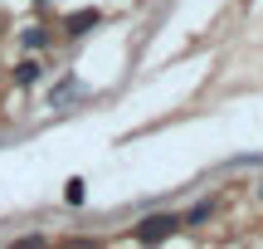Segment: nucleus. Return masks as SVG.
Returning a JSON list of instances; mask_svg holds the SVG:
<instances>
[{
  "label": "nucleus",
  "mask_w": 263,
  "mask_h": 249,
  "mask_svg": "<svg viewBox=\"0 0 263 249\" xmlns=\"http://www.w3.org/2000/svg\"><path fill=\"white\" fill-rule=\"evenodd\" d=\"M176 230H180L176 215H151V220L137 225V244H161V240H171Z\"/></svg>",
  "instance_id": "nucleus-1"
},
{
  "label": "nucleus",
  "mask_w": 263,
  "mask_h": 249,
  "mask_svg": "<svg viewBox=\"0 0 263 249\" xmlns=\"http://www.w3.org/2000/svg\"><path fill=\"white\" fill-rule=\"evenodd\" d=\"M98 25H103V15H98V10H73V15L64 20L68 34H88V29H98Z\"/></svg>",
  "instance_id": "nucleus-2"
},
{
  "label": "nucleus",
  "mask_w": 263,
  "mask_h": 249,
  "mask_svg": "<svg viewBox=\"0 0 263 249\" xmlns=\"http://www.w3.org/2000/svg\"><path fill=\"white\" fill-rule=\"evenodd\" d=\"M15 83H20V88H29V83H39V64H34V59H25V64L15 68Z\"/></svg>",
  "instance_id": "nucleus-3"
},
{
  "label": "nucleus",
  "mask_w": 263,
  "mask_h": 249,
  "mask_svg": "<svg viewBox=\"0 0 263 249\" xmlns=\"http://www.w3.org/2000/svg\"><path fill=\"white\" fill-rule=\"evenodd\" d=\"M44 44H49V34H44L39 25H34V29H25V49H44Z\"/></svg>",
  "instance_id": "nucleus-4"
},
{
  "label": "nucleus",
  "mask_w": 263,
  "mask_h": 249,
  "mask_svg": "<svg viewBox=\"0 0 263 249\" xmlns=\"http://www.w3.org/2000/svg\"><path fill=\"white\" fill-rule=\"evenodd\" d=\"M200 220H210V205H195V210H190L180 225H200Z\"/></svg>",
  "instance_id": "nucleus-5"
},
{
  "label": "nucleus",
  "mask_w": 263,
  "mask_h": 249,
  "mask_svg": "<svg viewBox=\"0 0 263 249\" xmlns=\"http://www.w3.org/2000/svg\"><path fill=\"white\" fill-rule=\"evenodd\" d=\"M15 249H49V244L39 240V235H29V240H15Z\"/></svg>",
  "instance_id": "nucleus-6"
}]
</instances>
